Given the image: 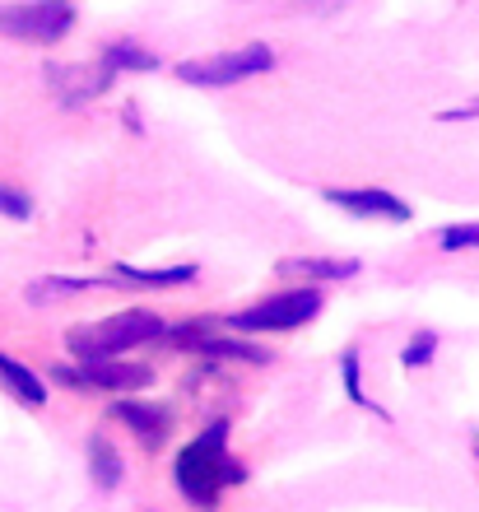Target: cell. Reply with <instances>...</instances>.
Wrapping results in <instances>:
<instances>
[{"label":"cell","mask_w":479,"mask_h":512,"mask_svg":"<svg viewBox=\"0 0 479 512\" xmlns=\"http://www.w3.org/2000/svg\"><path fill=\"white\" fill-rule=\"evenodd\" d=\"M438 122H475L479 117V103H466V108H442V112H433Z\"/></svg>","instance_id":"cell-20"},{"label":"cell","mask_w":479,"mask_h":512,"mask_svg":"<svg viewBox=\"0 0 479 512\" xmlns=\"http://www.w3.org/2000/svg\"><path fill=\"white\" fill-rule=\"evenodd\" d=\"M340 387H345V396L354 405H363L368 415H377V419H391L386 415V405H377L368 391H363V359H359V350H345L340 354Z\"/></svg>","instance_id":"cell-16"},{"label":"cell","mask_w":479,"mask_h":512,"mask_svg":"<svg viewBox=\"0 0 479 512\" xmlns=\"http://www.w3.org/2000/svg\"><path fill=\"white\" fill-rule=\"evenodd\" d=\"M470 452H475V461H479V438H475V443H470Z\"/></svg>","instance_id":"cell-22"},{"label":"cell","mask_w":479,"mask_h":512,"mask_svg":"<svg viewBox=\"0 0 479 512\" xmlns=\"http://www.w3.org/2000/svg\"><path fill=\"white\" fill-rule=\"evenodd\" d=\"M321 308H326L321 284H289L280 294L256 298L252 308H238L228 317V326L242 336H289V331H303L307 322H317Z\"/></svg>","instance_id":"cell-3"},{"label":"cell","mask_w":479,"mask_h":512,"mask_svg":"<svg viewBox=\"0 0 479 512\" xmlns=\"http://www.w3.org/2000/svg\"><path fill=\"white\" fill-rule=\"evenodd\" d=\"M112 84H117V70L107 66L103 56L70 61V66H47V89H52V98L61 108H84V103L103 98Z\"/></svg>","instance_id":"cell-6"},{"label":"cell","mask_w":479,"mask_h":512,"mask_svg":"<svg viewBox=\"0 0 479 512\" xmlns=\"http://www.w3.org/2000/svg\"><path fill=\"white\" fill-rule=\"evenodd\" d=\"M228 433H233V424H228V419H214V424H205L191 443L177 447L173 485L196 512H214L224 503L228 489L247 485V466L233 457Z\"/></svg>","instance_id":"cell-1"},{"label":"cell","mask_w":479,"mask_h":512,"mask_svg":"<svg viewBox=\"0 0 479 512\" xmlns=\"http://www.w3.org/2000/svg\"><path fill=\"white\" fill-rule=\"evenodd\" d=\"M0 215L14 219V224H28L33 219V196L14 182H0Z\"/></svg>","instance_id":"cell-18"},{"label":"cell","mask_w":479,"mask_h":512,"mask_svg":"<svg viewBox=\"0 0 479 512\" xmlns=\"http://www.w3.org/2000/svg\"><path fill=\"white\" fill-rule=\"evenodd\" d=\"M321 196H326V205L354 219H382V224H410L414 219L410 201H400L396 191L386 187H326Z\"/></svg>","instance_id":"cell-9"},{"label":"cell","mask_w":479,"mask_h":512,"mask_svg":"<svg viewBox=\"0 0 479 512\" xmlns=\"http://www.w3.org/2000/svg\"><path fill=\"white\" fill-rule=\"evenodd\" d=\"M438 247L442 252H479V219L470 224H447L438 233Z\"/></svg>","instance_id":"cell-19"},{"label":"cell","mask_w":479,"mask_h":512,"mask_svg":"<svg viewBox=\"0 0 479 512\" xmlns=\"http://www.w3.org/2000/svg\"><path fill=\"white\" fill-rule=\"evenodd\" d=\"M275 70V52L270 42H242L233 52H214V56H191L177 66V80L191 89H233L242 80L270 75Z\"/></svg>","instance_id":"cell-4"},{"label":"cell","mask_w":479,"mask_h":512,"mask_svg":"<svg viewBox=\"0 0 479 512\" xmlns=\"http://www.w3.org/2000/svg\"><path fill=\"white\" fill-rule=\"evenodd\" d=\"M75 0H10L0 5V38L24 47H56L75 28Z\"/></svg>","instance_id":"cell-5"},{"label":"cell","mask_w":479,"mask_h":512,"mask_svg":"<svg viewBox=\"0 0 479 512\" xmlns=\"http://www.w3.org/2000/svg\"><path fill=\"white\" fill-rule=\"evenodd\" d=\"M307 10H317V14H331V10H345L349 0H303Z\"/></svg>","instance_id":"cell-21"},{"label":"cell","mask_w":479,"mask_h":512,"mask_svg":"<svg viewBox=\"0 0 479 512\" xmlns=\"http://www.w3.org/2000/svg\"><path fill=\"white\" fill-rule=\"evenodd\" d=\"M0 387L10 391L19 405H28V410H42V405H47V378H38L33 368L10 359L5 350H0Z\"/></svg>","instance_id":"cell-12"},{"label":"cell","mask_w":479,"mask_h":512,"mask_svg":"<svg viewBox=\"0 0 479 512\" xmlns=\"http://www.w3.org/2000/svg\"><path fill=\"white\" fill-rule=\"evenodd\" d=\"M196 280V266L182 261V266H163V270H145L131 266V261H117L112 266V284H149V289H168V284H187Z\"/></svg>","instance_id":"cell-14"},{"label":"cell","mask_w":479,"mask_h":512,"mask_svg":"<svg viewBox=\"0 0 479 512\" xmlns=\"http://www.w3.org/2000/svg\"><path fill=\"white\" fill-rule=\"evenodd\" d=\"M112 419H121V424H126L145 447H163V438H168V429H173L168 405H149V401H140V396H121V401H112Z\"/></svg>","instance_id":"cell-10"},{"label":"cell","mask_w":479,"mask_h":512,"mask_svg":"<svg viewBox=\"0 0 479 512\" xmlns=\"http://www.w3.org/2000/svg\"><path fill=\"white\" fill-rule=\"evenodd\" d=\"M107 61V66L117 70V75H154L159 70V56L149 52V47H140L135 38H117V42H107L103 52H98Z\"/></svg>","instance_id":"cell-15"},{"label":"cell","mask_w":479,"mask_h":512,"mask_svg":"<svg viewBox=\"0 0 479 512\" xmlns=\"http://www.w3.org/2000/svg\"><path fill=\"white\" fill-rule=\"evenodd\" d=\"M168 345H177V350H200V354H219V359H252V364H266L270 354L261 350V345H252V340H233V336H224L214 322H177V326H168Z\"/></svg>","instance_id":"cell-8"},{"label":"cell","mask_w":479,"mask_h":512,"mask_svg":"<svg viewBox=\"0 0 479 512\" xmlns=\"http://www.w3.org/2000/svg\"><path fill=\"white\" fill-rule=\"evenodd\" d=\"M168 336V322H163L159 312L149 308H121L112 317H98L89 326H75L66 336V350L89 364V359H126L131 350L140 345H154V340Z\"/></svg>","instance_id":"cell-2"},{"label":"cell","mask_w":479,"mask_h":512,"mask_svg":"<svg viewBox=\"0 0 479 512\" xmlns=\"http://www.w3.org/2000/svg\"><path fill=\"white\" fill-rule=\"evenodd\" d=\"M284 280H303V284H335V280H354L359 261L354 256H284L280 261Z\"/></svg>","instance_id":"cell-11"},{"label":"cell","mask_w":479,"mask_h":512,"mask_svg":"<svg viewBox=\"0 0 479 512\" xmlns=\"http://www.w3.org/2000/svg\"><path fill=\"white\" fill-rule=\"evenodd\" d=\"M89 480H94V489H103V494H112V489H121V480H126V461H121V452L112 443H107L103 433H94L89 438Z\"/></svg>","instance_id":"cell-13"},{"label":"cell","mask_w":479,"mask_h":512,"mask_svg":"<svg viewBox=\"0 0 479 512\" xmlns=\"http://www.w3.org/2000/svg\"><path fill=\"white\" fill-rule=\"evenodd\" d=\"M438 359V331H414L410 345L400 350V368L405 373H419V368H428Z\"/></svg>","instance_id":"cell-17"},{"label":"cell","mask_w":479,"mask_h":512,"mask_svg":"<svg viewBox=\"0 0 479 512\" xmlns=\"http://www.w3.org/2000/svg\"><path fill=\"white\" fill-rule=\"evenodd\" d=\"M52 378L61 387H80V391H145L154 382L145 364H126V359H89L75 368H52Z\"/></svg>","instance_id":"cell-7"}]
</instances>
